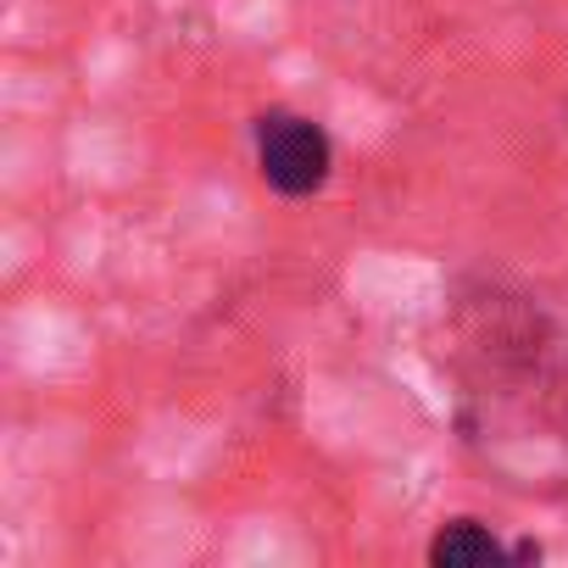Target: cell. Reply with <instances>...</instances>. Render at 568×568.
<instances>
[{
    "instance_id": "obj_1",
    "label": "cell",
    "mask_w": 568,
    "mask_h": 568,
    "mask_svg": "<svg viewBox=\"0 0 568 568\" xmlns=\"http://www.w3.org/2000/svg\"><path fill=\"white\" fill-rule=\"evenodd\" d=\"M256 168L278 195H318L335 168L329 134L302 112H262L256 118Z\"/></svg>"
},
{
    "instance_id": "obj_2",
    "label": "cell",
    "mask_w": 568,
    "mask_h": 568,
    "mask_svg": "<svg viewBox=\"0 0 568 568\" xmlns=\"http://www.w3.org/2000/svg\"><path fill=\"white\" fill-rule=\"evenodd\" d=\"M513 551L479 524V518H452L435 540H429V562L435 568H490V562H507Z\"/></svg>"
}]
</instances>
